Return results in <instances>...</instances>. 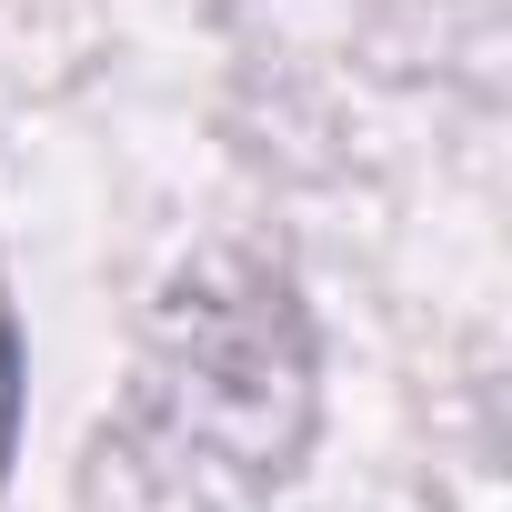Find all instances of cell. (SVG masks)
I'll return each mask as SVG.
<instances>
[{"label":"cell","instance_id":"1","mask_svg":"<svg viewBox=\"0 0 512 512\" xmlns=\"http://www.w3.org/2000/svg\"><path fill=\"white\" fill-rule=\"evenodd\" d=\"M11 432H21V342H11V302H0V462H11Z\"/></svg>","mask_w":512,"mask_h":512}]
</instances>
